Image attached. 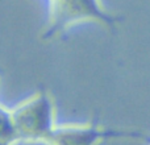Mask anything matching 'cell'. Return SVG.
<instances>
[{"label":"cell","instance_id":"3","mask_svg":"<svg viewBox=\"0 0 150 145\" xmlns=\"http://www.w3.org/2000/svg\"><path fill=\"white\" fill-rule=\"evenodd\" d=\"M116 139H141L148 140L138 131L115 129L100 125L99 123L87 124H63L55 125L54 131L44 141L45 145H101L105 141Z\"/></svg>","mask_w":150,"mask_h":145},{"label":"cell","instance_id":"4","mask_svg":"<svg viewBox=\"0 0 150 145\" xmlns=\"http://www.w3.org/2000/svg\"><path fill=\"white\" fill-rule=\"evenodd\" d=\"M17 141L18 136L13 122L12 111L4 104H0V143L13 145Z\"/></svg>","mask_w":150,"mask_h":145},{"label":"cell","instance_id":"1","mask_svg":"<svg viewBox=\"0 0 150 145\" xmlns=\"http://www.w3.org/2000/svg\"><path fill=\"white\" fill-rule=\"evenodd\" d=\"M18 141L44 143L55 125V104L45 88L36 91L11 108Z\"/></svg>","mask_w":150,"mask_h":145},{"label":"cell","instance_id":"6","mask_svg":"<svg viewBox=\"0 0 150 145\" xmlns=\"http://www.w3.org/2000/svg\"><path fill=\"white\" fill-rule=\"evenodd\" d=\"M149 145H150V140H149Z\"/></svg>","mask_w":150,"mask_h":145},{"label":"cell","instance_id":"5","mask_svg":"<svg viewBox=\"0 0 150 145\" xmlns=\"http://www.w3.org/2000/svg\"><path fill=\"white\" fill-rule=\"evenodd\" d=\"M0 145H7V144H3V143H0Z\"/></svg>","mask_w":150,"mask_h":145},{"label":"cell","instance_id":"2","mask_svg":"<svg viewBox=\"0 0 150 145\" xmlns=\"http://www.w3.org/2000/svg\"><path fill=\"white\" fill-rule=\"evenodd\" d=\"M84 21H96L115 29L120 17L109 13L101 0H49L47 25L42 38H53Z\"/></svg>","mask_w":150,"mask_h":145}]
</instances>
